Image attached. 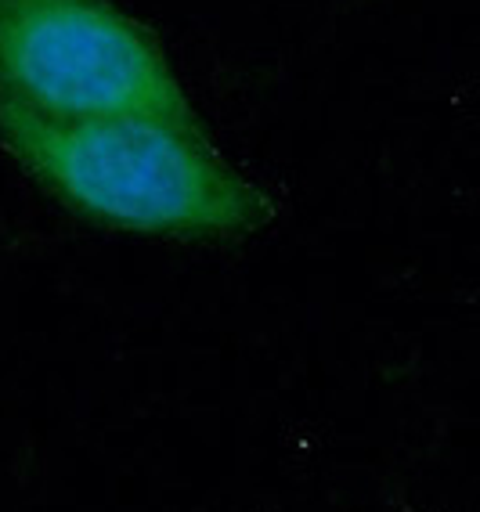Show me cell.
<instances>
[{"label":"cell","mask_w":480,"mask_h":512,"mask_svg":"<svg viewBox=\"0 0 480 512\" xmlns=\"http://www.w3.org/2000/svg\"><path fill=\"white\" fill-rule=\"evenodd\" d=\"M0 98L47 119L203 127L159 40L109 0H0Z\"/></svg>","instance_id":"cell-2"},{"label":"cell","mask_w":480,"mask_h":512,"mask_svg":"<svg viewBox=\"0 0 480 512\" xmlns=\"http://www.w3.org/2000/svg\"><path fill=\"white\" fill-rule=\"evenodd\" d=\"M0 148L69 210L152 238H246L278 202L213 145L163 119H47L0 98Z\"/></svg>","instance_id":"cell-1"}]
</instances>
